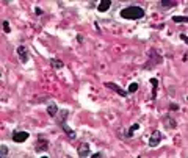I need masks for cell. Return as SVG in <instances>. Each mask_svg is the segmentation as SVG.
<instances>
[{"label":"cell","mask_w":188,"mask_h":158,"mask_svg":"<svg viewBox=\"0 0 188 158\" xmlns=\"http://www.w3.org/2000/svg\"><path fill=\"white\" fill-rule=\"evenodd\" d=\"M119 16L127 21H138V19L144 17V8H141L138 5H130V7H126L124 10H121Z\"/></svg>","instance_id":"1"},{"label":"cell","mask_w":188,"mask_h":158,"mask_svg":"<svg viewBox=\"0 0 188 158\" xmlns=\"http://www.w3.org/2000/svg\"><path fill=\"white\" fill-rule=\"evenodd\" d=\"M16 53H17V58H19V61L21 63H28V60H30V52L27 50V47L25 46H19L17 49H16Z\"/></svg>","instance_id":"2"},{"label":"cell","mask_w":188,"mask_h":158,"mask_svg":"<svg viewBox=\"0 0 188 158\" xmlns=\"http://www.w3.org/2000/svg\"><path fill=\"white\" fill-rule=\"evenodd\" d=\"M47 147H49V139H47V138H42V135H39V136H38V141H36V144H35V150H36L38 153H42V152L47 150Z\"/></svg>","instance_id":"3"},{"label":"cell","mask_w":188,"mask_h":158,"mask_svg":"<svg viewBox=\"0 0 188 158\" xmlns=\"http://www.w3.org/2000/svg\"><path fill=\"white\" fill-rule=\"evenodd\" d=\"M11 138H13V141L14 142H25L28 138H30V135L27 133V131H22V130H14L13 133H11Z\"/></svg>","instance_id":"4"},{"label":"cell","mask_w":188,"mask_h":158,"mask_svg":"<svg viewBox=\"0 0 188 158\" xmlns=\"http://www.w3.org/2000/svg\"><path fill=\"white\" fill-rule=\"evenodd\" d=\"M77 152H78V156H82V158L91 156V149H89V144H88V142H82V144L78 146Z\"/></svg>","instance_id":"5"},{"label":"cell","mask_w":188,"mask_h":158,"mask_svg":"<svg viewBox=\"0 0 188 158\" xmlns=\"http://www.w3.org/2000/svg\"><path fill=\"white\" fill-rule=\"evenodd\" d=\"M161 133L158 131V130H155L152 135H151V138H149V147H157L158 144H160V141H161Z\"/></svg>","instance_id":"6"},{"label":"cell","mask_w":188,"mask_h":158,"mask_svg":"<svg viewBox=\"0 0 188 158\" xmlns=\"http://www.w3.org/2000/svg\"><path fill=\"white\" fill-rule=\"evenodd\" d=\"M105 86H107V88H110V89H113V91H115L116 94H119L121 97H127V96H129V92H127V91H124L122 88L116 86L115 83H105Z\"/></svg>","instance_id":"7"},{"label":"cell","mask_w":188,"mask_h":158,"mask_svg":"<svg viewBox=\"0 0 188 158\" xmlns=\"http://www.w3.org/2000/svg\"><path fill=\"white\" fill-rule=\"evenodd\" d=\"M110 7H111V0H102L101 5L97 7V11L105 13V11H108V10H110Z\"/></svg>","instance_id":"8"},{"label":"cell","mask_w":188,"mask_h":158,"mask_svg":"<svg viewBox=\"0 0 188 158\" xmlns=\"http://www.w3.org/2000/svg\"><path fill=\"white\" fill-rule=\"evenodd\" d=\"M149 53H151L149 57L152 58V61H154V64H157V63H161V61H163V58H161V55H160L158 52H155L154 49H152V50H149Z\"/></svg>","instance_id":"9"},{"label":"cell","mask_w":188,"mask_h":158,"mask_svg":"<svg viewBox=\"0 0 188 158\" xmlns=\"http://www.w3.org/2000/svg\"><path fill=\"white\" fill-rule=\"evenodd\" d=\"M47 113L50 117H57V113H58V106L55 103H49L47 105Z\"/></svg>","instance_id":"10"},{"label":"cell","mask_w":188,"mask_h":158,"mask_svg":"<svg viewBox=\"0 0 188 158\" xmlns=\"http://www.w3.org/2000/svg\"><path fill=\"white\" fill-rule=\"evenodd\" d=\"M50 66H52L53 69H63V67H64V63H63L61 60L52 58V60H50Z\"/></svg>","instance_id":"11"},{"label":"cell","mask_w":188,"mask_h":158,"mask_svg":"<svg viewBox=\"0 0 188 158\" xmlns=\"http://www.w3.org/2000/svg\"><path fill=\"white\" fill-rule=\"evenodd\" d=\"M67 116H69V111H67V110L60 111V117H57V122H58L60 125H63V124H64V121L67 119Z\"/></svg>","instance_id":"12"},{"label":"cell","mask_w":188,"mask_h":158,"mask_svg":"<svg viewBox=\"0 0 188 158\" xmlns=\"http://www.w3.org/2000/svg\"><path fill=\"white\" fill-rule=\"evenodd\" d=\"M61 128L64 130V133H66V135H67L71 139H75V136H77V135H75V131H74L71 127H67L66 124H63V125H61Z\"/></svg>","instance_id":"13"},{"label":"cell","mask_w":188,"mask_h":158,"mask_svg":"<svg viewBox=\"0 0 188 158\" xmlns=\"http://www.w3.org/2000/svg\"><path fill=\"white\" fill-rule=\"evenodd\" d=\"M149 81H151V85H152V88H154V91H152V99H155V96H157V88H158V80H157V78H151Z\"/></svg>","instance_id":"14"},{"label":"cell","mask_w":188,"mask_h":158,"mask_svg":"<svg viewBox=\"0 0 188 158\" xmlns=\"http://www.w3.org/2000/svg\"><path fill=\"white\" fill-rule=\"evenodd\" d=\"M176 5H177V2H174V0H161V7L163 8H172Z\"/></svg>","instance_id":"15"},{"label":"cell","mask_w":188,"mask_h":158,"mask_svg":"<svg viewBox=\"0 0 188 158\" xmlns=\"http://www.w3.org/2000/svg\"><path fill=\"white\" fill-rule=\"evenodd\" d=\"M7 155H8V147H7V144H2L0 146V156L5 158Z\"/></svg>","instance_id":"16"},{"label":"cell","mask_w":188,"mask_h":158,"mask_svg":"<svg viewBox=\"0 0 188 158\" xmlns=\"http://www.w3.org/2000/svg\"><path fill=\"white\" fill-rule=\"evenodd\" d=\"M138 83H130V86H129V89H127V92L129 94H133V92H136L138 91Z\"/></svg>","instance_id":"17"},{"label":"cell","mask_w":188,"mask_h":158,"mask_svg":"<svg viewBox=\"0 0 188 158\" xmlns=\"http://www.w3.org/2000/svg\"><path fill=\"white\" fill-rule=\"evenodd\" d=\"M172 21L177 22V24H179V22H186V17H185V16H174Z\"/></svg>","instance_id":"18"},{"label":"cell","mask_w":188,"mask_h":158,"mask_svg":"<svg viewBox=\"0 0 188 158\" xmlns=\"http://www.w3.org/2000/svg\"><path fill=\"white\" fill-rule=\"evenodd\" d=\"M3 32H5L7 35L11 32V28H10V22H8V21H3Z\"/></svg>","instance_id":"19"},{"label":"cell","mask_w":188,"mask_h":158,"mask_svg":"<svg viewBox=\"0 0 188 158\" xmlns=\"http://www.w3.org/2000/svg\"><path fill=\"white\" fill-rule=\"evenodd\" d=\"M165 125H166V127H168V125H171V127H172V128H174V127H176V122H174V121H172V119H169V121H168V119H166V121H165Z\"/></svg>","instance_id":"20"},{"label":"cell","mask_w":188,"mask_h":158,"mask_svg":"<svg viewBox=\"0 0 188 158\" xmlns=\"http://www.w3.org/2000/svg\"><path fill=\"white\" fill-rule=\"evenodd\" d=\"M91 156L92 158H101V156H104V153L102 152H96V153H91Z\"/></svg>","instance_id":"21"},{"label":"cell","mask_w":188,"mask_h":158,"mask_svg":"<svg viewBox=\"0 0 188 158\" xmlns=\"http://www.w3.org/2000/svg\"><path fill=\"white\" fill-rule=\"evenodd\" d=\"M179 108H180V106H179L177 103H169V110H174V111H176V110H179Z\"/></svg>","instance_id":"22"},{"label":"cell","mask_w":188,"mask_h":158,"mask_svg":"<svg viewBox=\"0 0 188 158\" xmlns=\"http://www.w3.org/2000/svg\"><path fill=\"white\" fill-rule=\"evenodd\" d=\"M77 41L82 44V42H83V36H82V35H77Z\"/></svg>","instance_id":"23"},{"label":"cell","mask_w":188,"mask_h":158,"mask_svg":"<svg viewBox=\"0 0 188 158\" xmlns=\"http://www.w3.org/2000/svg\"><path fill=\"white\" fill-rule=\"evenodd\" d=\"M35 11H36V14H38V16H41V14H42V10H41V8H36Z\"/></svg>","instance_id":"24"},{"label":"cell","mask_w":188,"mask_h":158,"mask_svg":"<svg viewBox=\"0 0 188 158\" xmlns=\"http://www.w3.org/2000/svg\"><path fill=\"white\" fill-rule=\"evenodd\" d=\"M180 39L185 42V41H186V35H182V33H180Z\"/></svg>","instance_id":"25"}]
</instances>
